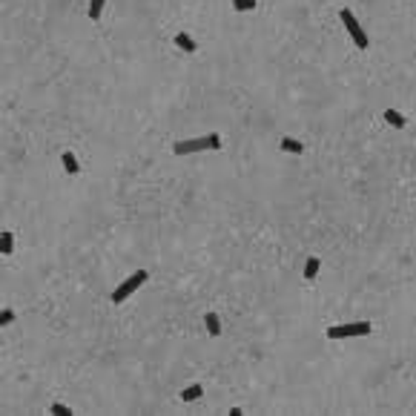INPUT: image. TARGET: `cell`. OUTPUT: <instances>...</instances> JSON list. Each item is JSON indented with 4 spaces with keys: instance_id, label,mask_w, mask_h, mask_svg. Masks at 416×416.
Returning a JSON list of instances; mask_svg holds the SVG:
<instances>
[{
    "instance_id": "obj_1",
    "label": "cell",
    "mask_w": 416,
    "mask_h": 416,
    "mask_svg": "<svg viewBox=\"0 0 416 416\" xmlns=\"http://www.w3.org/2000/svg\"><path fill=\"white\" fill-rule=\"evenodd\" d=\"M221 147V135H201V138H187V141H178L172 147L175 155H193V152H207V150H218Z\"/></svg>"
},
{
    "instance_id": "obj_2",
    "label": "cell",
    "mask_w": 416,
    "mask_h": 416,
    "mask_svg": "<svg viewBox=\"0 0 416 416\" xmlns=\"http://www.w3.org/2000/svg\"><path fill=\"white\" fill-rule=\"evenodd\" d=\"M371 321H350V325H336L328 328V339L342 342V339H356V336H371Z\"/></svg>"
},
{
    "instance_id": "obj_3",
    "label": "cell",
    "mask_w": 416,
    "mask_h": 416,
    "mask_svg": "<svg viewBox=\"0 0 416 416\" xmlns=\"http://www.w3.org/2000/svg\"><path fill=\"white\" fill-rule=\"evenodd\" d=\"M339 18H342V23H345L347 29V35H350V40H353L359 49H367L371 46V37H367V32H364L362 26H359V20H356V15L350 9H342L339 12Z\"/></svg>"
},
{
    "instance_id": "obj_4",
    "label": "cell",
    "mask_w": 416,
    "mask_h": 416,
    "mask_svg": "<svg viewBox=\"0 0 416 416\" xmlns=\"http://www.w3.org/2000/svg\"><path fill=\"white\" fill-rule=\"evenodd\" d=\"M147 279H150V273H147V270H135V273L129 275V279H124V282L118 284L115 290H112V296H109V299L115 301V304H121V301H124L126 296H132V293L138 290V287H141V284L147 282Z\"/></svg>"
},
{
    "instance_id": "obj_5",
    "label": "cell",
    "mask_w": 416,
    "mask_h": 416,
    "mask_svg": "<svg viewBox=\"0 0 416 416\" xmlns=\"http://www.w3.org/2000/svg\"><path fill=\"white\" fill-rule=\"evenodd\" d=\"M0 253H3V256H12V253H15V233L12 230H3V236H0Z\"/></svg>"
},
{
    "instance_id": "obj_6",
    "label": "cell",
    "mask_w": 416,
    "mask_h": 416,
    "mask_svg": "<svg viewBox=\"0 0 416 416\" xmlns=\"http://www.w3.org/2000/svg\"><path fill=\"white\" fill-rule=\"evenodd\" d=\"M175 46H178V49H184V52H195V49H198L195 40L187 35V32H178V35H175Z\"/></svg>"
},
{
    "instance_id": "obj_7",
    "label": "cell",
    "mask_w": 416,
    "mask_h": 416,
    "mask_svg": "<svg viewBox=\"0 0 416 416\" xmlns=\"http://www.w3.org/2000/svg\"><path fill=\"white\" fill-rule=\"evenodd\" d=\"M319 270H321L319 258H307V261H304V279H307V282H313V279L319 275Z\"/></svg>"
},
{
    "instance_id": "obj_8",
    "label": "cell",
    "mask_w": 416,
    "mask_h": 416,
    "mask_svg": "<svg viewBox=\"0 0 416 416\" xmlns=\"http://www.w3.org/2000/svg\"><path fill=\"white\" fill-rule=\"evenodd\" d=\"M61 161H63V169L69 172V175H78V158H75V152H63L61 155Z\"/></svg>"
},
{
    "instance_id": "obj_9",
    "label": "cell",
    "mask_w": 416,
    "mask_h": 416,
    "mask_svg": "<svg viewBox=\"0 0 416 416\" xmlns=\"http://www.w3.org/2000/svg\"><path fill=\"white\" fill-rule=\"evenodd\" d=\"M385 121H388L390 126H396V129H402V126L407 124L405 115H402V112H396V109H385Z\"/></svg>"
},
{
    "instance_id": "obj_10",
    "label": "cell",
    "mask_w": 416,
    "mask_h": 416,
    "mask_svg": "<svg viewBox=\"0 0 416 416\" xmlns=\"http://www.w3.org/2000/svg\"><path fill=\"white\" fill-rule=\"evenodd\" d=\"M282 152L301 155V152H304V147H301V141H296V138H282Z\"/></svg>"
},
{
    "instance_id": "obj_11",
    "label": "cell",
    "mask_w": 416,
    "mask_h": 416,
    "mask_svg": "<svg viewBox=\"0 0 416 416\" xmlns=\"http://www.w3.org/2000/svg\"><path fill=\"white\" fill-rule=\"evenodd\" d=\"M204 321H207V333H210V336H218V333H221V319H218L215 313H207Z\"/></svg>"
},
{
    "instance_id": "obj_12",
    "label": "cell",
    "mask_w": 416,
    "mask_h": 416,
    "mask_svg": "<svg viewBox=\"0 0 416 416\" xmlns=\"http://www.w3.org/2000/svg\"><path fill=\"white\" fill-rule=\"evenodd\" d=\"M104 3L107 0H89V20H101V12H104Z\"/></svg>"
},
{
    "instance_id": "obj_13",
    "label": "cell",
    "mask_w": 416,
    "mask_h": 416,
    "mask_svg": "<svg viewBox=\"0 0 416 416\" xmlns=\"http://www.w3.org/2000/svg\"><path fill=\"white\" fill-rule=\"evenodd\" d=\"M201 393H204L201 385H190L187 390H181V399H184V402H195V399L201 396Z\"/></svg>"
},
{
    "instance_id": "obj_14",
    "label": "cell",
    "mask_w": 416,
    "mask_h": 416,
    "mask_svg": "<svg viewBox=\"0 0 416 416\" xmlns=\"http://www.w3.org/2000/svg\"><path fill=\"white\" fill-rule=\"evenodd\" d=\"M258 6V0H233V9L236 12H253Z\"/></svg>"
},
{
    "instance_id": "obj_15",
    "label": "cell",
    "mask_w": 416,
    "mask_h": 416,
    "mask_svg": "<svg viewBox=\"0 0 416 416\" xmlns=\"http://www.w3.org/2000/svg\"><path fill=\"white\" fill-rule=\"evenodd\" d=\"M52 413L55 416H72V410L66 405H61V402H52Z\"/></svg>"
},
{
    "instance_id": "obj_16",
    "label": "cell",
    "mask_w": 416,
    "mask_h": 416,
    "mask_svg": "<svg viewBox=\"0 0 416 416\" xmlns=\"http://www.w3.org/2000/svg\"><path fill=\"white\" fill-rule=\"evenodd\" d=\"M12 321H15V310H3V313H0V325L6 328V325H12Z\"/></svg>"
}]
</instances>
